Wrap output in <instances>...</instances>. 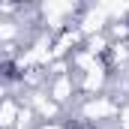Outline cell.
<instances>
[{
  "label": "cell",
  "instance_id": "4",
  "mask_svg": "<svg viewBox=\"0 0 129 129\" xmlns=\"http://www.w3.org/2000/svg\"><path fill=\"white\" fill-rule=\"evenodd\" d=\"M36 126H39V117H36L30 108L21 102V108H18V117H15V129H36Z\"/></svg>",
  "mask_w": 129,
  "mask_h": 129
},
{
  "label": "cell",
  "instance_id": "2",
  "mask_svg": "<svg viewBox=\"0 0 129 129\" xmlns=\"http://www.w3.org/2000/svg\"><path fill=\"white\" fill-rule=\"evenodd\" d=\"M18 108H21V102H18L15 96H6L3 102H0V129H15Z\"/></svg>",
  "mask_w": 129,
  "mask_h": 129
},
{
  "label": "cell",
  "instance_id": "3",
  "mask_svg": "<svg viewBox=\"0 0 129 129\" xmlns=\"http://www.w3.org/2000/svg\"><path fill=\"white\" fill-rule=\"evenodd\" d=\"M81 48H84L87 54H93V57H99V60H102V57H105V51L111 48V39H108L105 33H96V36H87Z\"/></svg>",
  "mask_w": 129,
  "mask_h": 129
},
{
  "label": "cell",
  "instance_id": "5",
  "mask_svg": "<svg viewBox=\"0 0 129 129\" xmlns=\"http://www.w3.org/2000/svg\"><path fill=\"white\" fill-rule=\"evenodd\" d=\"M36 129H72V120H51V123H39Z\"/></svg>",
  "mask_w": 129,
  "mask_h": 129
},
{
  "label": "cell",
  "instance_id": "1",
  "mask_svg": "<svg viewBox=\"0 0 129 129\" xmlns=\"http://www.w3.org/2000/svg\"><path fill=\"white\" fill-rule=\"evenodd\" d=\"M108 81H111V72H108V66L99 60V63L90 66L87 72H78V75H75L78 96H102V93L108 90Z\"/></svg>",
  "mask_w": 129,
  "mask_h": 129
}]
</instances>
